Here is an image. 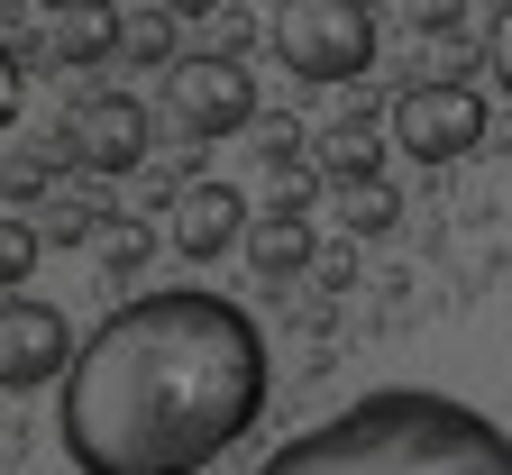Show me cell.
<instances>
[{
  "mask_svg": "<svg viewBox=\"0 0 512 475\" xmlns=\"http://www.w3.org/2000/svg\"><path fill=\"white\" fill-rule=\"evenodd\" d=\"M128 64H165L174 74V10H128Z\"/></svg>",
  "mask_w": 512,
  "mask_h": 475,
  "instance_id": "obj_15",
  "label": "cell"
},
{
  "mask_svg": "<svg viewBox=\"0 0 512 475\" xmlns=\"http://www.w3.org/2000/svg\"><path fill=\"white\" fill-rule=\"evenodd\" d=\"M247 265L266 284H284V275H320V238H311V220H256L247 229Z\"/></svg>",
  "mask_w": 512,
  "mask_h": 475,
  "instance_id": "obj_11",
  "label": "cell"
},
{
  "mask_svg": "<svg viewBox=\"0 0 512 475\" xmlns=\"http://www.w3.org/2000/svg\"><path fill=\"white\" fill-rule=\"evenodd\" d=\"M320 192H330V174H320V165H266V183H256V201H266V220H302Z\"/></svg>",
  "mask_w": 512,
  "mask_h": 475,
  "instance_id": "obj_12",
  "label": "cell"
},
{
  "mask_svg": "<svg viewBox=\"0 0 512 475\" xmlns=\"http://www.w3.org/2000/svg\"><path fill=\"white\" fill-rule=\"evenodd\" d=\"M74 320L55 302H0V393H37L55 375H74Z\"/></svg>",
  "mask_w": 512,
  "mask_h": 475,
  "instance_id": "obj_6",
  "label": "cell"
},
{
  "mask_svg": "<svg viewBox=\"0 0 512 475\" xmlns=\"http://www.w3.org/2000/svg\"><path fill=\"white\" fill-rule=\"evenodd\" d=\"M384 110H357V119H330L320 128V174H330V192H357V183H384Z\"/></svg>",
  "mask_w": 512,
  "mask_h": 475,
  "instance_id": "obj_9",
  "label": "cell"
},
{
  "mask_svg": "<svg viewBox=\"0 0 512 475\" xmlns=\"http://www.w3.org/2000/svg\"><path fill=\"white\" fill-rule=\"evenodd\" d=\"M165 119L183 128L192 147H220V138H247L256 119V74L238 55H183L174 74H165Z\"/></svg>",
  "mask_w": 512,
  "mask_h": 475,
  "instance_id": "obj_5",
  "label": "cell"
},
{
  "mask_svg": "<svg viewBox=\"0 0 512 475\" xmlns=\"http://www.w3.org/2000/svg\"><path fill=\"white\" fill-rule=\"evenodd\" d=\"M37 247H46V238H37L28 220H0V293L37 275Z\"/></svg>",
  "mask_w": 512,
  "mask_h": 475,
  "instance_id": "obj_16",
  "label": "cell"
},
{
  "mask_svg": "<svg viewBox=\"0 0 512 475\" xmlns=\"http://www.w3.org/2000/svg\"><path fill=\"white\" fill-rule=\"evenodd\" d=\"M74 165L83 174H138L147 165V147H156V119H147V101H128V92H101V101H83L74 110Z\"/></svg>",
  "mask_w": 512,
  "mask_h": 475,
  "instance_id": "obj_7",
  "label": "cell"
},
{
  "mask_svg": "<svg viewBox=\"0 0 512 475\" xmlns=\"http://www.w3.org/2000/svg\"><path fill=\"white\" fill-rule=\"evenodd\" d=\"M256 475H512V430L458 393L384 384L275 448Z\"/></svg>",
  "mask_w": 512,
  "mask_h": 475,
  "instance_id": "obj_2",
  "label": "cell"
},
{
  "mask_svg": "<svg viewBox=\"0 0 512 475\" xmlns=\"http://www.w3.org/2000/svg\"><path fill=\"white\" fill-rule=\"evenodd\" d=\"M384 128H394V147H403L412 165H458V156L485 147L494 110H485L476 83H412V92L384 101Z\"/></svg>",
  "mask_w": 512,
  "mask_h": 475,
  "instance_id": "obj_4",
  "label": "cell"
},
{
  "mask_svg": "<svg viewBox=\"0 0 512 475\" xmlns=\"http://www.w3.org/2000/svg\"><path fill=\"white\" fill-rule=\"evenodd\" d=\"M256 156H266V165H302V128L284 110H266V119H256Z\"/></svg>",
  "mask_w": 512,
  "mask_h": 475,
  "instance_id": "obj_17",
  "label": "cell"
},
{
  "mask_svg": "<svg viewBox=\"0 0 512 475\" xmlns=\"http://www.w3.org/2000/svg\"><path fill=\"white\" fill-rule=\"evenodd\" d=\"M275 55L302 83H366L375 19L357 10V0H284L275 10Z\"/></svg>",
  "mask_w": 512,
  "mask_h": 475,
  "instance_id": "obj_3",
  "label": "cell"
},
{
  "mask_svg": "<svg viewBox=\"0 0 512 475\" xmlns=\"http://www.w3.org/2000/svg\"><path fill=\"white\" fill-rule=\"evenodd\" d=\"M247 192L238 183H211V174H192V192H183V211H174V256L183 265H211V256H229V247H247Z\"/></svg>",
  "mask_w": 512,
  "mask_h": 475,
  "instance_id": "obj_8",
  "label": "cell"
},
{
  "mask_svg": "<svg viewBox=\"0 0 512 475\" xmlns=\"http://www.w3.org/2000/svg\"><path fill=\"white\" fill-rule=\"evenodd\" d=\"M19 110H28V83H19V55L0 46V128H19Z\"/></svg>",
  "mask_w": 512,
  "mask_h": 475,
  "instance_id": "obj_19",
  "label": "cell"
},
{
  "mask_svg": "<svg viewBox=\"0 0 512 475\" xmlns=\"http://www.w3.org/2000/svg\"><path fill=\"white\" fill-rule=\"evenodd\" d=\"M485 64H494V83L512 92V0H503V10L485 19Z\"/></svg>",
  "mask_w": 512,
  "mask_h": 475,
  "instance_id": "obj_18",
  "label": "cell"
},
{
  "mask_svg": "<svg viewBox=\"0 0 512 475\" xmlns=\"http://www.w3.org/2000/svg\"><path fill=\"white\" fill-rule=\"evenodd\" d=\"M46 46H55V64L128 55V10H110V0H64V10L46 19Z\"/></svg>",
  "mask_w": 512,
  "mask_h": 475,
  "instance_id": "obj_10",
  "label": "cell"
},
{
  "mask_svg": "<svg viewBox=\"0 0 512 475\" xmlns=\"http://www.w3.org/2000/svg\"><path fill=\"white\" fill-rule=\"evenodd\" d=\"M339 220L357 238H384V229H403V192L394 183H357V192H339Z\"/></svg>",
  "mask_w": 512,
  "mask_h": 475,
  "instance_id": "obj_14",
  "label": "cell"
},
{
  "mask_svg": "<svg viewBox=\"0 0 512 475\" xmlns=\"http://www.w3.org/2000/svg\"><path fill=\"white\" fill-rule=\"evenodd\" d=\"M266 412V338L229 293L119 302L64 375L74 475H202Z\"/></svg>",
  "mask_w": 512,
  "mask_h": 475,
  "instance_id": "obj_1",
  "label": "cell"
},
{
  "mask_svg": "<svg viewBox=\"0 0 512 475\" xmlns=\"http://www.w3.org/2000/svg\"><path fill=\"white\" fill-rule=\"evenodd\" d=\"M92 256H101V275H138V265L156 256V229H147L138 211H119V220H101V238H92Z\"/></svg>",
  "mask_w": 512,
  "mask_h": 475,
  "instance_id": "obj_13",
  "label": "cell"
}]
</instances>
